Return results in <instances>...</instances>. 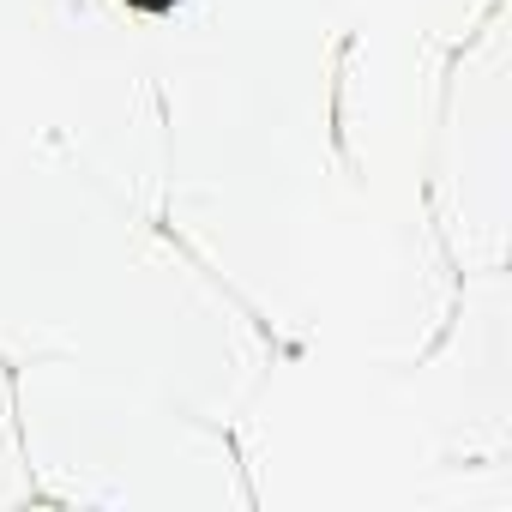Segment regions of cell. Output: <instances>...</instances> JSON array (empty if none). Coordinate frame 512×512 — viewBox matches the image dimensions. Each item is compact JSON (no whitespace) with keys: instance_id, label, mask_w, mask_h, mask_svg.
<instances>
[{"instance_id":"cell-1","label":"cell","mask_w":512,"mask_h":512,"mask_svg":"<svg viewBox=\"0 0 512 512\" xmlns=\"http://www.w3.org/2000/svg\"><path fill=\"white\" fill-rule=\"evenodd\" d=\"M127 7H139V13H169L175 0H127Z\"/></svg>"}]
</instances>
